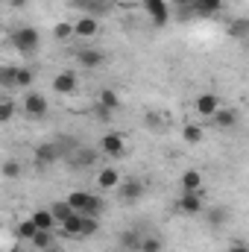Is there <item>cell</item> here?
Segmentation results:
<instances>
[{"mask_svg": "<svg viewBox=\"0 0 249 252\" xmlns=\"http://www.w3.org/2000/svg\"><path fill=\"white\" fill-rule=\"evenodd\" d=\"M9 6H15V9H21V6H27V0H9Z\"/></svg>", "mask_w": 249, "mask_h": 252, "instance_id": "40", "label": "cell"}, {"mask_svg": "<svg viewBox=\"0 0 249 252\" xmlns=\"http://www.w3.org/2000/svg\"><path fill=\"white\" fill-rule=\"evenodd\" d=\"M124 179H121V173H118V167H103L100 173H97V188L100 190H112L118 188Z\"/></svg>", "mask_w": 249, "mask_h": 252, "instance_id": "14", "label": "cell"}, {"mask_svg": "<svg viewBox=\"0 0 249 252\" xmlns=\"http://www.w3.org/2000/svg\"><path fill=\"white\" fill-rule=\"evenodd\" d=\"M73 30H76V35H79V38H94V35L100 32V18L82 15V18L73 24Z\"/></svg>", "mask_w": 249, "mask_h": 252, "instance_id": "11", "label": "cell"}, {"mask_svg": "<svg viewBox=\"0 0 249 252\" xmlns=\"http://www.w3.org/2000/svg\"><path fill=\"white\" fill-rule=\"evenodd\" d=\"M141 241H144L141 229H124V232L118 235V244H121L124 252H141Z\"/></svg>", "mask_w": 249, "mask_h": 252, "instance_id": "9", "label": "cell"}, {"mask_svg": "<svg viewBox=\"0 0 249 252\" xmlns=\"http://www.w3.org/2000/svg\"><path fill=\"white\" fill-rule=\"evenodd\" d=\"M115 190H118V199L121 202H138L144 196V182L141 179H124Z\"/></svg>", "mask_w": 249, "mask_h": 252, "instance_id": "5", "label": "cell"}, {"mask_svg": "<svg viewBox=\"0 0 249 252\" xmlns=\"http://www.w3.org/2000/svg\"><path fill=\"white\" fill-rule=\"evenodd\" d=\"M97 150H100L103 156H109V158H121V156L126 153V141L118 135V132H106V135L100 138Z\"/></svg>", "mask_w": 249, "mask_h": 252, "instance_id": "3", "label": "cell"}, {"mask_svg": "<svg viewBox=\"0 0 249 252\" xmlns=\"http://www.w3.org/2000/svg\"><path fill=\"white\" fill-rule=\"evenodd\" d=\"M141 6H144V12L153 18L156 27H164V24L170 21V3H167V0H141Z\"/></svg>", "mask_w": 249, "mask_h": 252, "instance_id": "4", "label": "cell"}, {"mask_svg": "<svg viewBox=\"0 0 249 252\" xmlns=\"http://www.w3.org/2000/svg\"><path fill=\"white\" fill-rule=\"evenodd\" d=\"M82 220H85V217H82L79 211H76L73 217H67V220L62 223V235L64 238H82Z\"/></svg>", "mask_w": 249, "mask_h": 252, "instance_id": "19", "label": "cell"}, {"mask_svg": "<svg viewBox=\"0 0 249 252\" xmlns=\"http://www.w3.org/2000/svg\"><path fill=\"white\" fill-rule=\"evenodd\" d=\"M94 118H97V121H106V124H109V121L115 118V112H112V109H106L103 103H94Z\"/></svg>", "mask_w": 249, "mask_h": 252, "instance_id": "37", "label": "cell"}, {"mask_svg": "<svg viewBox=\"0 0 249 252\" xmlns=\"http://www.w3.org/2000/svg\"><path fill=\"white\" fill-rule=\"evenodd\" d=\"M38 41H41V35H38L35 27H21V30L12 32V47H15L21 56H32V53L38 50Z\"/></svg>", "mask_w": 249, "mask_h": 252, "instance_id": "1", "label": "cell"}, {"mask_svg": "<svg viewBox=\"0 0 249 252\" xmlns=\"http://www.w3.org/2000/svg\"><path fill=\"white\" fill-rule=\"evenodd\" d=\"M82 217H85V214H82ZM97 229H100V217H85V220H82V238H91Z\"/></svg>", "mask_w": 249, "mask_h": 252, "instance_id": "34", "label": "cell"}, {"mask_svg": "<svg viewBox=\"0 0 249 252\" xmlns=\"http://www.w3.org/2000/svg\"><path fill=\"white\" fill-rule=\"evenodd\" d=\"M30 244H32L38 252H44V250H50V247H56V241H53V232H38V235L30 241Z\"/></svg>", "mask_w": 249, "mask_h": 252, "instance_id": "26", "label": "cell"}, {"mask_svg": "<svg viewBox=\"0 0 249 252\" xmlns=\"http://www.w3.org/2000/svg\"><path fill=\"white\" fill-rule=\"evenodd\" d=\"M182 190H202V173L199 170H185L182 173Z\"/></svg>", "mask_w": 249, "mask_h": 252, "instance_id": "23", "label": "cell"}, {"mask_svg": "<svg viewBox=\"0 0 249 252\" xmlns=\"http://www.w3.org/2000/svg\"><path fill=\"white\" fill-rule=\"evenodd\" d=\"M32 79H35L32 67H18V79H15V85H18V88H30V85H32Z\"/></svg>", "mask_w": 249, "mask_h": 252, "instance_id": "33", "label": "cell"}, {"mask_svg": "<svg viewBox=\"0 0 249 252\" xmlns=\"http://www.w3.org/2000/svg\"><path fill=\"white\" fill-rule=\"evenodd\" d=\"M38 232H41V229L35 226V220H32V217H30V220H24V223L18 226V235H21L24 241H32V238H35Z\"/></svg>", "mask_w": 249, "mask_h": 252, "instance_id": "28", "label": "cell"}, {"mask_svg": "<svg viewBox=\"0 0 249 252\" xmlns=\"http://www.w3.org/2000/svg\"><path fill=\"white\" fill-rule=\"evenodd\" d=\"M50 211H53V217L59 220V226H62L67 217H73V214H76V211L70 208V202H67V199H64V202H53V205H50Z\"/></svg>", "mask_w": 249, "mask_h": 252, "instance_id": "25", "label": "cell"}, {"mask_svg": "<svg viewBox=\"0 0 249 252\" xmlns=\"http://www.w3.org/2000/svg\"><path fill=\"white\" fill-rule=\"evenodd\" d=\"M161 250H164L161 238H156V235H144V241H141V252H161Z\"/></svg>", "mask_w": 249, "mask_h": 252, "instance_id": "32", "label": "cell"}, {"mask_svg": "<svg viewBox=\"0 0 249 252\" xmlns=\"http://www.w3.org/2000/svg\"><path fill=\"white\" fill-rule=\"evenodd\" d=\"M12 115H15V103H12V100H3V103H0V124H9Z\"/></svg>", "mask_w": 249, "mask_h": 252, "instance_id": "35", "label": "cell"}, {"mask_svg": "<svg viewBox=\"0 0 249 252\" xmlns=\"http://www.w3.org/2000/svg\"><path fill=\"white\" fill-rule=\"evenodd\" d=\"M73 6H79L85 15H91V18H103L109 9H112V3L109 0H70Z\"/></svg>", "mask_w": 249, "mask_h": 252, "instance_id": "8", "label": "cell"}, {"mask_svg": "<svg viewBox=\"0 0 249 252\" xmlns=\"http://www.w3.org/2000/svg\"><path fill=\"white\" fill-rule=\"evenodd\" d=\"M53 91L62 94V97L73 94V91H76V73H73V70H62V73H56V76H53Z\"/></svg>", "mask_w": 249, "mask_h": 252, "instance_id": "6", "label": "cell"}, {"mask_svg": "<svg viewBox=\"0 0 249 252\" xmlns=\"http://www.w3.org/2000/svg\"><path fill=\"white\" fill-rule=\"evenodd\" d=\"M82 214H85V217H100V214H103V196H94V193H91V199H88V205H85Z\"/></svg>", "mask_w": 249, "mask_h": 252, "instance_id": "31", "label": "cell"}, {"mask_svg": "<svg viewBox=\"0 0 249 252\" xmlns=\"http://www.w3.org/2000/svg\"><path fill=\"white\" fill-rule=\"evenodd\" d=\"M88 199H91V190H70L67 193V202H70V208L73 211H85V205H88Z\"/></svg>", "mask_w": 249, "mask_h": 252, "instance_id": "21", "label": "cell"}, {"mask_svg": "<svg viewBox=\"0 0 249 252\" xmlns=\"http://www.w3.org/2000/svg\"><path fill=\"white\" fill-rule=\"evenodd\" d=\"M18 176H21V164L9 158V161L3 164V179H18Z\"/></svg>", "mask_w": 249, "mask_h": 252, "instance_id": "36", "label": "cell"}, {"mask_svg": "<svg viewBox=\"0 0 249 252\" xmlns=\"http://www.w3.org/2000/svg\"><path fill=\"white\" fill-rule=\"evenodd\" d=\"M97 103H103L106 109H112V112H118L121 109V97H118V91L115 88H103L100 91V97H97Z\"/></svg>", "mask_w": 249, "mask_h": 252, "instance_id": "24", "label": "cell"}, {"mask_svg": "<svg viewBox=\"0 0 249 252\" xmlns=\"http://www.w3.org/2000/svg\"><path fill=\"white\" fill-rule=\"evenodd\" d=\"M229 252H249V247L244 244V241H238V244H232V247H229Z\"/></svg>", "mask_w": 249, "mask_h": 252, "instance_id": "39", "label": "cell"}, {"mask_svg": "<svg viewBox=\"0 0 249 252\" xmlns=\"http://www.w3.org/2000/svg\"><path fill=\"white\" fill-rule=\"evenodd\" d=\"M226 32H229V38H249V18H235V21H229V27H226Z\"/></svg>", "mask_w": 249, "mask_h": 252, "instance_id": "20", "label": "cell"}, {"mask_svg": "<svg viewBox=\"0 0 249 252\" xmlns=\"http://www.w3.org/2000/svg\"><path fill=\"white\" fill-rule=\"evenodd\" d=\"M70 35H76L73 24H67V21H62V24H56V27H53V38H56V41H67Z\"/></svg>", "mask_w": 249, "mask_h": 252, "instance_id": "29", "label": "cell"}, {"mask_svg": "<svg viewBox=\"0 0 249 252\" xmlns=\"http://www.w3.org/2000/svg\"><path fill=\"white\" fill-rule=\"evenodd\" d=\"M179 208H182L185 214H199V211H202V190H182Z\"/></svg>", "mask_w": 249, "mask_h": 252, "instance_id": "10", "label": "cell"}, {"mask_svg": "<svg viewBox=\"0 0 249 252\" xmlns=\"http://www.w3.org/2000/svg\"><path fill=\"white\" fill-rule=\"evenodd\" d=\"M32 220H35V226H38L41 232H53V229L59 226V220L53 217V211H50V208H38V211L32 214Z\"/></svg>", "mask_w": 249, "mask_h": 252, "instance_id": "17", "label": "cell"}, {"mask_svg": "<svg viewBox=\"0 0 249 252\" xmlns=\"http://www.w3.org/2000/svg\"><path fill=\"white\" fill-rule=\"evenodd\" d=\"M226 220H229V208H226V205H214V208H208V226L220 229V226H226Z\"/></svg>", "mask_w": 249, "mask_h": 252, "instance_id": "22", "label": "cell"}, {"mask_svg": "<svg viewBox=\"0 0 249 252\" xmlns=\"http://www.w3.org/2000/svg\"><path fill=\"white\" fill-rule=\"evenodd\" d=\"M15 79H18V67L3 64V67H0V85H3V88H12V85H15Z\"/></svg>", "mask_w": 249, "mask_h": 252, "instance_id": "27", "label": "cell"}, {"mask_svg": "<svg viewBox=\"0 0 249 252\" xmlns=\"http://www.w3.org/2000/svg\"><path fill=\"white\" fill-rule=\"evenodd\" d=\"M44 252H62V250L59 247H50V250H44Z\"/></svg>", "mask_w": 249, "mask_h": 252, "instance_id": "42", "label": "cell"}, {"mask_svg": "<svg viewBox=\"0 0 249 252\" xmlns=\"http://www.w3.org/2000/svg\"><path fill=\"white\" fill-rule=\"evenodd\" d=\"M182 138H185L187 144H199V141H202V126L199 124H187L185 129H182Z\"/></svg>", "mask_w": 249, "mask_h": 252, "instance_id": "30", "label": "cell"}, {"mask_svg": "<svg viewBox=\"0 0 249 252\" xmlns=\"http://www.w3.org/2000/svg\"><path fill=\"white\" fill-rule=\"evenodd\" d=\"M70 153H73V167H94L97 164V150H91V147H76Z\"/></svg>", "mask_w": 249, "mask_h": 252, "instance_id": "15", "label": "cell"}, {"mask_svg": "<svg viewBox=\"0 0 249 252\" xmlns=\"http://www.w3.org/2000/svg\"><path fill=\"white\" fill-rule=\"evenodd\" d=\"M205 121L214 129H232V126H238V112L235 109H220L214 118H205Z\"/></svg>", "mask_w": 249, "mask_h": 252, "instance_id": "12", "label": "cell"}, {"mask_svg": "<svg viewBox=\"0 0 249 252\" xmlns=\"http://www.w3.org/2000/svg\"><path fill=\"white\" fill-rule=\"evenodd\" d=\"M193 0H176V6H190Z\"/></svg>", "mask_w": 249, "mask_h": 252, "instance_id": "41", "label": "cell"}, {"mask_svg": "<svg viewBox=\"0 0 249 252\" xmlns=\"http://www.w3.org/2000/svg\"><path fill=\"white\" fill-rule=\"evenodd\" d=\"M47 109H50V103H47V97L44 94H35V91H30V94H24V115L27 118H47Z\"/></svg>", "mask_w": 249, "mask_h": 252, "instance_id": "2", "label": "cell"}, {"mask_svg": "<svg viewBox=\"0 0 249 252\" xmlns=\"http://www.w3.org/2000/svg\"><path fill=\"white\" fill-rule=\"evenodd\" d=\"M147 124H150V129H161V126H164V121H161L158 115H147Z\"/></svg>", "mask_w": 249, "mask_h": 252, "instance_id": "38", "label": "cell"}, {"mask_svg": "<svg viewBox=\"0 0 249 252\" xmlns=\"http://www.w3.org/2000/svg\"><path fill=\"white\" fill-rule=\"evenodd\" d=\"M76 62L91 70V67H100V64H103V53H100V50H94V47H85V50H79V53H76Z\"/></svg>", "mask_w": 249, "mask_h": 252, "instance_id": "18", "label": "cell"}, {"mask_svg": "<svg viewBox=\"0 0 249 252\" xmlns=\"http://www.w3.org/2000/svg\"><path fill=\"white\" fill-rule=\"evenodd\" d=\"M59 156H62L59 144H41V147L35 150V164H53Z\"/></svg>", "mask_w": 249, "mask_h": 252, "instance_id": "16", "label": "cell"}, {"mask_svg": "<svg viewBox=\"0 0 249 252\" xmlns=\"http://www.w3.org/2000/svg\"><path fill=\"white\" fill-rule=\"evenodd\" d=\"M220 109H223V106H220V97H217V94H199V97H196V112H199L202 118H214Z\"/></svg>", "mask_w": 249, "mask_h": 252, "instance_id": "7", "label": "cell"}, {"mask_svg": "<svg viewBox=\"0 0 249 252\" xmlns=\"http://www.w3.org/2000/svg\"><path fill=\"white\" fill-rule=\"evenodd\" d=\"M190 6H193L196 18H214L223 12V0H193Z\"/></svg>", "mask_w": 249, "mask_h": 252, "instance_id": "13", "label": "cell"}]
</instances>
